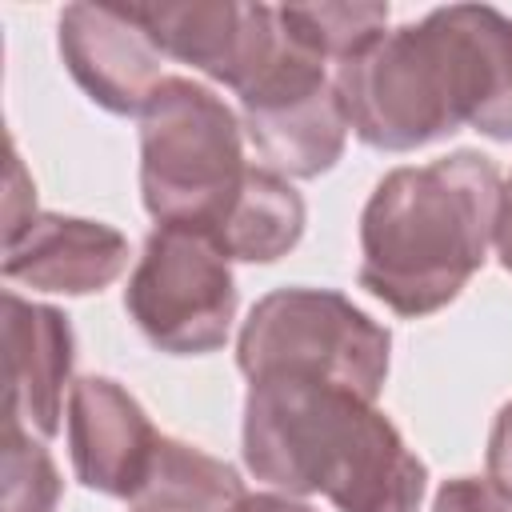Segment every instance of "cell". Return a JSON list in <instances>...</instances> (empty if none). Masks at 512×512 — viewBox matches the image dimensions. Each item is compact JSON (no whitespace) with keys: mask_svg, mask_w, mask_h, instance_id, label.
<instances>
[{"mask_svg":"<svg viewBox=\"0 0 512 512\" xmlns=\"http://www.w3.org/2000/svg\"><path fill=\"white\" fill-rule=\"evenodd\" d=\"M20 200L36 204V188H32V180L24 176L20 152L12 148V156H8V200H4V240H8L12 232H20V228H24V212H20Z\"/></svg>","mask_w":512,"mask_h":512,"instance_id":"obj_19","label":"cell"},{"mask_svg":"<svg viewBox=\"0 0 512 512\" xmlns=\"http://www.w3.org/2000/svg\"><path fill=\"white\" fill-rule=\"evenodd\" d=\"M244 464L288 496H328L336 512H420L428 468L400 428L340 384L248 380Z\"/></svg>","mask_w":512,"mask_h":512,"instance_id":"obj_2","label":"cell"},{"mask_svg":"<svg viewBox=\"0 0 512 512\" xmlns=\"http://www.w3.org/2000/svg\"><path fill=\"white\" fill-rule=\"evenodd\" d=\"M392 332L332 288H276L240 324L236 364L248 380L304 376L376 400L388 380Z\"/></svg>","mask_w":512,"mask_h":512,"instance_id":"obj_5","label":"cell"},{"mask_svg":"<svg viewBox=\"0 0 512 512\" xmlns=\"http://www.w3.org/2000/svg\"><path fill=\"white\" fill-rule=\"evenodd\" d=\"M76 340L72 324L60 308L24 300L20 292H4V364H8V396L4 420L28 428L40 440L60 432L64 416V384L72 376Z\"/></svg>","mask_w":512,"mask_h":512,"instance_id":"obj_12","label":"cell"},{"mask_svg":"<svg viewBox=\"0 0 512 512\" xmlns=\"http://www.w3.org/2000/svg\"><path fill=\"white\" fill-rule=\"evenodd\" d=\"M492 248H496V256H500V264L512 272V176L500 184V212H496Z\"/></svg>","mask_w":512,"mask_h":512,"instance_id":"obj_20","label":"cell"},{"mask_svg":"<svg viewBox=\"0 0 512 512\" xmlns=\"http://www.w3.org/2000/svg\"><path fill=\"white\" fill-rule=\"evenodd\" d=\"M500 184L496 164L472 148L392 168L360 212V288L396 316L452 304L488 260Z\"/></svg>","mask_w":512,"mask_h":512,"instance_id":"obj_3","label":"cell"},{"mask_svg":"<svg viewBox=\"0 0 512 512\" xmlns=\"http://www.w3.org/2000/svg\"><path fill=\"white\" fill-rule=\"evenodd\" d=\"M124 268V232L84 216L36 212L20 232L4 240V280L24 284L32 292L88 296L108 288Z\"/></svg>","mask_w":512,"mask_h":512,"instance_id":"obj_11","label":"cell"},{"mask_svg":"<svg viewBox=\"0 0 512 512\" xmlns=\"http://www.w3.org/2000/svg\"><path fill=\"white\" fill-rule=\"evenodd\" d=\"M60 56L92 104L116 116H140L164 84V52L128 12V4H68L60 12Z\"/></svg>","mask_w":512,"mask_h":512,"instance_id":"obj_9","label":"cell"},{"mask_svg":"<svg viewBox=\"0 0 512 512\" xmlns=\"http://www.w3.org/2000/svg\"><path fill=\"white\" fill-rule=\"evenodd\" d=\"M236 96L244 112V132L264 156V168L312 180L344 156L352 128L336 80L328 76V60L300 44L284 28V20L276 52Z\"/></svg>","mask_w":512,"mask_h":512,"instance_id":"obj_7","label":"cell"},{"mask_svg":"<svg viewBox=\"0 0 512 512\" xmlns=\"http://www.w3.org/2000/svg\"><path fill=\"white\" fill-rule=\"evenodd\" d=\"M304 216V196L288 184V176L252 164L240 196L208 236L228 252V260L272 264L296 248L304 236Z\"/></svg>","mask_w":512,"mask_h":512,"instance_id":"obj_13","label":"cell"},{"mask_svg":"<svg viewBox=\"0 0 512 512\" xmlns=\"http://www.w3.org/2000/svg\"><path fill=\"white\" fill-rule=\"evenodd\" d=\"M236 512H316V508H308L288 492H248Z\"/></svg>","mask_w":512,"mask_h":512,"instance_id":"obj_21","label":"cell"},{"mask_svg":"<svg viewBox=\"0 0 512 512\" xmlns=\"http://www.w3.org/2000/svg\"><path fill=\"white\" fill-rule=\"evenodd\" d=\"M332 80L368 148H424L460 124L512 140V16L488 4L432 8L336 64Z\"/></svg>","mask_w":512,"mask_h":512,"instance_id":"obj_1","label":"cell"},{"mask_svg":"<svg viewBox=\"0 0 512 512\" xmlns=\"http://www.w3.org/2000/svg\"><path fill=\"white\" fill-rule=\"evenodd\" d=\"M484 476L492 480L496 492H504V496L512 500V400H508V404L496 412V420H492Z\"/></svg>","mask_w":512,"mask_h":512,"instance_id":"obj_18","label":"cell"},{"mask_svg":"<svg viewBox=\"0 0 512 512\" xmlns=\"http://www.w3.org/2000/svg\"><path fill=\"white\" fill-rule=\"evenodd\" d=\"M64 492L60 468L40 436L4 420L0 444V512H56Z\"/></svg>","mask_w":512,"mask_h":512,"instance_id":"obj_16","label":"cell"},{"mask_svg":"<svg viewBox=\"0 0 512 512\" xmlns=\"http://www.w3.org/2000/svg\"><path fill=\"white\" fill-rule=\"evenodd\" d=\"M432 512H512V500L488 476H452L432 500Z\"/></svg>","mask_w":512,"mask_h":512,"instance_id":"obj_17","label":"cell"},{"mask_svg":"<svg viewBox=\"0 0 512 512\" xmlns=\"http://www.w3.org/2000/svg\"><path fill=\"white\" fill-rule=\"evenodd\" d=\"M152 44L240 92L276 52L280 20L272 4L240 0H184V4H128Z\"/></svg>","mask_w":512,"mask_h":512,"instance_id":"obj_8","label":"cell"},{"mask_svg":"<svg viewBox=\"0 0 512 512\" xmlns=\"http://www.w3.org/2000/svg\"><path fill=\"white\" fill-rule=\"evenodd\" d=\"M284 28L332 64H344L388 32V4H284L276 8Z\"/></svg>","mask_w":512,"mask_h":512,"instance_id":"obj_15","label":"cell"},{"mask_svg":"<svg viewBox=\"0 0 512 512\" xmlns=\"http://www.w3.org/2000/svg\"><path fill=\"white\" fill-rule=\"evenodd\" d=\"M124 308L152 348L208 356L224 348L236 320L228 252L192 224H156L128 276Z\"/></svg>","mask_w":512,"mask_h":512,"instance_id":"obj_6","label":"cell"},{"mask_svg":"<svg viewBox=\"0 0 512 512\" xmlns=\"http://www.w3.org/2000/svg\"><path fill=\"white\" fill-rule=\"evenodd\" d=\"M244 124L208 84L164 76L140 112V196L156 224L212 232L248 176Z\"/></svg>","mask_w":512,"mask_h":512,"instance_id":"obj_4","label":"cell"},{"mask_svg":"<svg viewBox=\"0 0 512 512\" xmlns=\"http://www.w3.org/2000/svg\"><path fill=\"white\" fill-rule=\"evenodd\" d=\"M164 432L112 376H80L68 388V456L84 488L124 496L140 488Z\"/></svg>","mask_w":512,"mask_h":512,"instance_id":"obj_10","label":"cell"},{"mask_svg":"<svg viewBox=\"0 0 512 512\" xmlns=\"http://www.w3.org/2000/svg\"><path fill=\"white\" fill-rule=\"evenodd\" d=\"M244 496V480L232 464L188 440L160 436L152 464L128 504L132 512H236Z\"/></svg>","mask_w":512,"mask_h":512,"instance_id":"obj_14","label":"cell"}]
</instances>
